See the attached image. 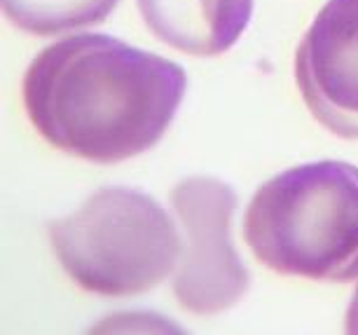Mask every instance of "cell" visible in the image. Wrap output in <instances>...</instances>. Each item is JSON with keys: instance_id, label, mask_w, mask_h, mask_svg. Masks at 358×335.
Instances as JSON below:
<instances>
[{"instance_id": "6da1fadb", "label": "cell", "mask_w": 358, "mask_h": 335, "mask_svg": "<svg viewBox=\"0 0 358 335\" xmlns=\"http://www.w3.org/2000/svg\"><path fill=\"white\" fill-rule=\"evenodd\" d=\"M185 87V71L171 59L103 33H80L38 52L22 94L47 143L113 164L159 143Z\"/></svg>"}, {"instance_id": "7a4b0ae2", "label": "cell", "mask_w": 358, "mask_h": 335, "mask_svg": "<svg viewBox=\"0 0 358 335\" xmlns=\"http://www.w3.org/2000/svg\"><path fill=\"white\" fill-rule=\"evenodd\" d=\"M244 239L279 274L358 279V166L321 159L269 178L246 209Z\"/></svg>"}, {"instance_id": "3957f363", "label": "cell", "mask_w": 358, "mask_h": 335, "mask_svg": "<svg viewBox=\"0 0 358 335\" xmlns=\"http://www.w3.org/2000/svg\"><path fill=\"white\" fill-rule=\"evenodd\" d=\"M50 239L64 272L106 298L155 289L183 256L169 211L131 187H101L73 216L54 220Z\"/></svg>"}, {"instance_id": "277c9868", "label": "cell", "mask_w": 358, "mask_h": 335, "mask_svg": "<svg viewBox=\"0 0 358 335\" xmlns=\"http://www.w3.org/2000/svg\"><path fill=\"white\" fill-rule=\"evenodd\" d=\"M169 202L185 232L173 296L192 314H218L244 298L251 274L236 253L229 230L236 192L211 176L176 183Z\"/></svg>"}, {"instance_id": "5b68a950", "label": "cell", "mask_w": 358, "mask_h": 335, "mask_svg": "<svg viewBox=\"0 0 358 335\" xmlns=\"http://www.w3.org/2000/svg\"><path fill=\"white\" fill-rule=\"evenodd\" d=\"M307 108L342 138H358V0H328L295 55Z\"/></svg>"}, {"instance_id": "8992f818", "label": "cell", "mask_w": 358, "mask_h": 335, "mask_svg": "<svg viewBox=\"0 0 358 335\" xmlns=\"http://www.w3.org/2000/svg\"><path fill=\"white\" fill-rule=\"evenodd\" d=\"M152 36L192 57H215L246 31L253 0H136Z\"/></svg>"}, {"instance_id": "52a82bcc", "label": "cell", "mask_w": 358, "mask_h": 335, "mask_svg": "<svg viewBox=\"0 0 358 335\" xmlns=\"http://www.w3.org/2000/svg\"><path fill=\"white\" fill-rule=\"evenodd\" d=\"M120 0H3L15 26L33 36H62L106 22Z\"/></svg>"}, {"instance_id": "ba28073f", "label": "cell", "mask_w": 358, "mask_h": 335, "mask_svg": "<svg viewBox=\"0 0 358 335\" xmlns=\"http://www.w3.org/2000/svg\"><path fill=\"white\" fill-rule=\"evenodd\" d=\"M347 333H356L358 335V289L351 298V305L347 310Z\"/></svg>"}]
</instances>
